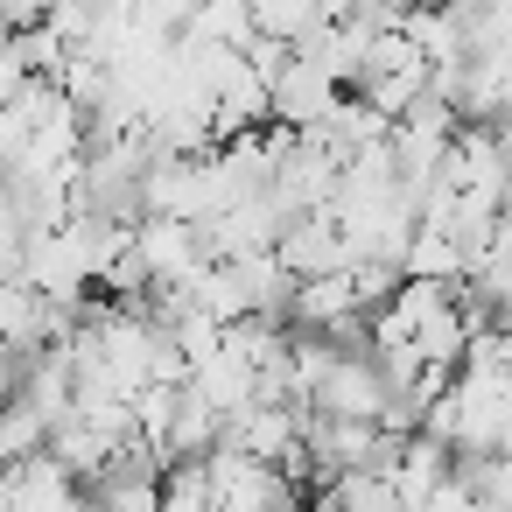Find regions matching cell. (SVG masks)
<instances>
[{
	"instance_id": "1",
	"label": "cell",
	"mask_w": 512,
	"mask_h": 512,
	"mask_svg": "<svg viewBox=\"0 0 512 512\" xmlns=\"http://www.w3.org/2000/svg\"><path fill=\"white\" fill-rule=\"evenodd\" d=\"M134 253H141V267L155 274V288H190V281L211 267L204 225H176V218H141Z\"/></svg>"
},
{
	"instance_id": "2",
	"label": "cell",
	"mask_w": 512,
	"mask_h": 512,
	"mask_svg": "<svg viewBox=\"0 0 512 512\" xmlns=\"http://www.w3.org/2000/svg\"><path fill=\"white\" fill-rule=\"evenodd\" d=\"M274 260H281L295 281H330V274H344V267H351V253H344V225H337V211L295 218V225L281 232Z\"/></svg>"
},
{
	"instance_id": "3",
	"label": "cell",
	"mask_w": 512,
	"mask_h": 512,
	"mask_svg": "<svg viewBox=\"0 0 512 512\" xmlns=\"http://www.w3.org/2000/svg\"><path fill=\"white\" fill-rule=\"evenodd\" d=\"M393 400H400V393L386 386V372H379L372 358H344V365L330 372V386H323L309 407H316V414H330V421H372V428H379Z\"/></svg>"
},
{
	"instance_id": "4",
	"label": "cell",
	"mask_w": 512,
	"mask_h": 512,
	"mask_svg": "<svg viewBox=\"0 0 512 512\" xmlns=\"http://www.w3.org/2000/svg\"><path fill=\"white\" fill-rule=\"evenodd\" d=\"M337 113H344V85H337L330 71H316V64L295 57V71L274 85V127L309 134V127H330Z\"/></svg>"
}]
</instances>
